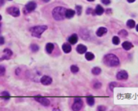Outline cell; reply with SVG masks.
Listing matches in <instances>:
<instances>
[{
	"instance_id": "6da1fadb",
	"label": "cell",
	"mask_w": 138,
	"mask_h": 111,
	"mask_svg": "<svg viewBox=\"0 0 138 111\" xmlns=\"http://www.w3.org/2000/svg\"><path fill=\"white\" fill-rule=\"evenodd\" d=\"M104 63L108 67H118L120 65V59L116 55L108 54L104 57Z\"/></svg>"
},
{
	"instance_id": "7a4b0ae2",
	"label": "cell",
	"mask_w": 138,
	"mask_h": 111,
	"mask_svg": "<svg viewBox=\"0 0 138 111\" xmlns=\"http://www.w3.org/2000/svg\"><path fill=\"white\" fill-rule=\"evenodd\" d=\"M65 12H66V9L63 7H57L53 10L52 15L54 19L55 20H63L65 18Z\"/></svg>"
},
{
	"instance_id": "3957f363",
	"label": "cell",
	"mask_w": 138,
	"mask_h": 111,
	"mask_svg": "<svg viewBox=\"0 0 138 111\" xmlns=\"http://www.w3.org/2000/svg\"><path fill=\"white\" fill-rule=\"evenodd\" d=\"M46 25H41V26H35L30 29V32L32 33V36L36 37H40L44 32L47 29Z\"/></svg>"
},
{
	"instance_id": "277c9868",
	"label": "cell",
	"mask_w": 138,
	"mask_h": 111,
	"mask_svg": "<svg viewBox=\"0 0 138 111\" xmlns=\"http://www.w3.org/2000/svg\"><path fill=\"white\" fill-rule=\"evenodd\" d=\"M83 107V101L80 97L74 98V102L72 104V110L73 111H80Z\"/></svg>"
},
{
	"instance_id": "5b68a950",
	"label": "cell",
	"mask_w": 138,
	"mask_h": 111,
	"mask_svg": "<svg viewBox=\"0 0 138 111\" xmlns=\"http://www.w3.org/2000/svg\"><path fill=\"white\" fill-rule=\"evenodd\" d=\"M35 101H37V102H39L40 104H41L44 106H49L50 105V101L48 98L46 97H42V96H35L34 97Z\"/></svg>"
},
{
	"instance_id": "8992f818",
	"label": "cell",
	"mask_w": 138,
	"mask_h": 111,
	"mask_svg": "<svg viewBox=\"0 0 138 111\" xmlns=\"http://www.w3.org/2000/svg\"><path fill=\"white\" fill-rule=\"evenodd\" d=\"M8 12L12 16H15V17H17L20 15V10L17 8V7H9L8 9Z\"/></svg>"
},
{
	"instance_id": "52a82bcc",
	"label": "cell",
	"mask_w": 138,
	"mask_h": 111,
	"mask_svg": "<svg viewBox=\"0 0 138 111\" xmlns=\"http://www.w3.org/2000/svg\"><path fill=\"white\" fill-rule=\"evenodd\" d=\"M37 7V3L35 2H29L26 4L25 6V11H27V12H31L33 11Z\"/></svg>"
},
{
	"instance_id": "ba28073f",
	"label": "cell",
	"mask_w": 138,
	"mask_h": 111,
	"mask_svg": "<svg viewBox=\"0 0 138 111\" xmlns=\"http://www.w3.org/2000/svg\"><path fill=\"white\" fill-rule=\"evenodd\" d=\"M128 77V72L125 71H120L117 73L116 75V78L120 80H127Z\"/></svg>"
},
{
	"instance_id": "9c48e42d",
	"label": "cell",
	"mask_w": 138,
	"mask_h": 111,
	"mask_svg": "<svg viewBox=\"0 0 138 111\" xmlns=\"http://www.w3.org/2000/svg\"><path fill=\"white\" fill-rule=\"evenodd\" d=\"M41 83L43 85H49L52 83V79L48 75H43L40 80Z\"/></svg>"
},
{
	"instance_id": "30bf717a",
	"label": "cell",
	"mask_w": 138,
	"mask_h": 111,
	"mask_svg": "<svg viewBox=\"0 0 138 111\" xmlns=\"http://www.w3.org/2000/svg\"><path fill=\"white\" fill-rule=\"evenodd\" d=\"M12 55V51L9 49H5L3 50V56L2 58V60L3 59H9Z\"/></svg>"
},
{
	"instance_id": "8fae6325",
	"label": "cell",
	"mask_w": 138,
	"mask_h": 111,
	"mask_svg": "<svg viewBox=\"0 0 138 111\" xmlns=\"http://www.w3.org/2000/svg\"><path fill=\"white\" fill-rule=\"evenodd\" d=\"M86 50H87V47H86L85 45H82V44H80V45H77L76 47V51L79 53V54H85L86 52Z\"/></svg>"
},
{
	"instance_id": "7c38bea8",
	"label": "cell",
	"mask_w": 138,
	"mask_h": 111,
	"mask_svg": "<svg viewBox=\"0 0 138 111\" xmlns=\"http://www.w3.org/2000/svg\"><path fill=\"white\" fill-rule=\"evenodd\" d=\"M107 33V29H106V28H104V27H101V28H99L97 30V32H96V34H97V37H102L103 35H105Z\"/></svg>"
},
{
	"instance_id": "4fadbf2b",
	"label": "cell",
	"mask_w": 138,
	"mask_h": 111,
	"mask_svg": "<svg viewBox=\"0 0 138 111\" xmlns=\"http://www.w3.org/2000/svg\"><path fill=\"white\" fill-rule=\"evenodd\" d=\"M77 41H78V36H77L76 34H72L68 38V42L71 44V45L76 44L77 42Z\"/></svg>"
},
{
	"instance_id": "5bb4252c",
	"label": "cell",
	"mask_w": 138,
	"mask_h": 111,
	"mask_svg": "<svg viewBox=\"0 0 138 111\" xmlns=\"http://www.w3.org/2000/svg\"><path fill=\"white\" fill-rule=\"evenodd\" d=\"M62 49L63 50H64V53H66V54H67V53H70L72 50V46L70 44L68 43H64V45H63L62 46Z\"/></svg>"
},
{
	"instance_id": "9a60e30c",
	"label": "cell",
	"mask_w": 138,
	"mask_h": 111,
	"mask_svg": "<svg viewBox=\"0 0 138 111\" xmlns=\"http://www.w3.org/2000/svg\"><path fill=\"white\" fill-rule=\"evenodd\" d=\"M75 15V11L72 10V9H67L66 10V12H65V17L68 18V19H71Z\"/></svg>"
},
{
	"instance_id": "2e32d148",
	"label": "cell",
	"mask_w": 138,
	"mask_h": 111,
	"mask_svg": "<svg viewBox=\"0 0 138 111\" xmlns=\"http://www.w3.org/2000/svg\"><path fill=\"white\" fill-rule=\"evenodd\" d=\"M122 46H123V48L124 50H131L132 48V44L131 43V42H129V41H124V42H123V44H122Z\"/></svg>"
},
{
	"instance_id": "e0dca14e",
	"label": "cell",
	"mask_w": 138,
	"mask_h": 111,
	"mask_svg": "<svg viewBox=\"0 0 138 111\" xmlns=\"http://www.w3.org/2000/svg\"><path fill=\"white\" fill-rule=\"evenodd\" d=\"M94 12L96 15H101L102 13L104 12V9L103 7H102V6H100V5H97V7H96V8H95V11H94Z\"/></svg>"
},
{
	"instance_id": "ac0fdd59",
	"label": "cell",
	"mask_w": 138,
	"mask_h": 111,
	"mask_svg": "<svg viewBox=\"0 0 138 111\" xmlns=\"http://www.w3.org/2000/svg\"><path fill=\"white\" fill-rule=\"evenodd\" d=\"M54 48H55V45L52 43H47L46 45V51L48 53V54H51V52L53 51Z\"/></svg>"
},
{
	"instance_id": "d6986e66",
	"label": "cell",
	"mask_w": 138,
	"mask_h": 111,
	"mask_svg": "<svg viewBox=\"0 0 138 111\" xmlns=\"http://www.w3.org/2000/svg\"><path fill=\"white\" fill-rule=\"evenodd\" d=\"M86 101H87V104H88V105H90V106H93V105H94V103H95L94 98H93L92 96H88V97L86 98Z\"/></svg>"
},
{
	"instance_id": "ffe728a7",
	"label": "cell",
	"mask_w": 138,
	"mask_h": 111,
	"mask_svg": "<svg viewBox=\"0 0 138 111\" xmlns=\"http://www.w3.org/2000/svg\"><path fill=\"white\" fill-rule=\"evenodd\" d=\"M94 54H93V53L91 52H87L85 54V59L88 60V61H91V60H93L94 59Z\"/></svg>"
},
{
	"instance_id": "44dd1931",
	"label": "cell",
	"mask_w": 138,
	"mask_h": 111,
	"mask_svg": "<svg viewBox=\"0 0 138 111\" xmlns=\"http://www.w3.org/2000/svg\"><path fill=\"white\" fill-rule=\"evenodd\" d=\"M101 72H102L101 68L97 67H93L92 69V73L93 74V75H98Z\"/></svg>"
},
{
	"instance_id": "7402d4cb",
	"label": "cell",
	"mask_w": 138,
	"mask_h": 111,
	"mask_svg": "<svg viewBox=\"0 0 138 111\" xmlns=\"http://www.w3.org/2000/svg\"><path fill=\"white\" fill-rule=\"evenodd\" d=\"M127 26L129 27L130 29H132L136 26V23L133 20H128V22H127Z\"/></svg>"
},
{
	"instance_id": "603a6c76",
	"label": "cell",
	"mask_w": 138,
	"mask_h": 111,
	"mask_svg": "<svg viewBox=\"0 0 138 111\" xmlns=\"http://www.w3.org/2000/svg\"><path fill=\"white\" fill-rule=\"evenodd\" d=\"M0 96H3L5 100H8V99L10 98V94H9L7 91H4L3 92H1V93H0Z\"/></svg>"
},
{
	"instance_id": "cb8c5ba5",
	"label": "cell",
	"mask_w": 138,
	"mask_h": 111,
	"mask_svg": "<svg viewBox=\"0 0 138 111\" xmlns=\"http://www.w3.org/2000/svg\"><path fill=\"white\" fill-rule=\"evenodd\" d=\"M70 70H71V71L73 74H76L79 71V67L76 65H72L71 66V67H70Z\"/></svg>"
},
{
	"instance_id": "d4e9b609",
	"label": "cell",
	"mask_w": 138,
	"mask_h": 111,
	"mask_svg": "<svg viewBox=\"0 0 138 111\" xmlns=\"http://www.w3.org/2000/svg\"><path fill=\"white\" fill-rule=\"evenodd\" d=\"M30 48H31V50L32 52H37L39 50V46L37 44H32L30 46Z\"/></svg>"
},
{
	"instance_id": "484cf974",
	"label": "cell",
	"mask_w": 138,
	"mask_h": 111,
	"mask_svg": "<svg viewBox=\"0 0 138 111\" xmlns=\"http://www.w3.org/2000/svg\"><path fill=\"white\" fill-rule=\"evenodd\" d=\"M112 42H113L114 45H119L120 42V38L118 37H116V36H114L113 38H112Z\"/></svg>"
},
{
	"instance_id": "4316f807",
	"label": "cell",
	"mask_w": 138,
	"mask_h": 111,
	"mask_svg": "<svg viewBox=\"0 0 138 111\" xmlns=\"http://www.w3.org/2000/svg\"><path fill=\"white\" fill-rule=\"evenodd\" d=\"M6 72V68L4 67L3 66L0 65V76H3L4 75V74Z\"/></svg>"
},
{
	"instance_id": "83f0119b",
	"label": "cell",
	"mask_w": 138,
	"mask_h": 111,
	"mask_svg": "<svg viewBox=\"0 0 138 111\" xmlns=\"http://www.w3.org/2000/svg\"><path fill=\"white\" fill-rule=\"evenodd\" d=\"M119 34L121 35V37H126L128 36V33L125 31V30H121V31H120Z\"/></svg>"
},
{
	"instance_id": "f1b7e54d",
	"label": "cell",
	"mask_w": 138,
	"mask_h": 111,
	"mask_svg": "<svg viewBox=\"0 0 138 111\" xmlns=\"http://www.w3.org/2000/svg\"><path fill=\"white\" fill-rule=\"evenodd\" d=\"M76 12L79 15H81V12H82V7H81V6H76Z\"/></svg>"
},
{
	"instance_id": "f546056e",
	"label": "cell",
	"mask_w": 138,
	"mask_h": 111,
	"mask_svg": "<svg viewBox=\"0 0 138 111\" xmlns=\"http://www.w3.org/2000/svg\"><path fill=\"white\" fill-rule=\"evenodd\" d=\"M101 87H102V84L99 82H97L93 84V88H94V89H100Z\"/></svg>"
},
{
	"instance_id": "4dcf8cb0",
	"label": "cell",
	"mask_w": 138,
	"mask_h": 111,
	"mask_svg": "<svg viewBox=\"0 0 138 111\" xmlns=\"http://www.w3.org/2000/svg\"><path fill=\"white\" fill-rule=\"evenodd\" d=\"M106 108L103 105H99L97 107V111H106Z\"/></svg>"
},
{
	"instance_id": "1f68e13d",
	"label": "cell",
	"mask_w": 138,
	"mask_h": 111,
	"mask_svg": "<svg viewBox=\"0 0 138 111\" xmlns=\"http://www.w3.org/2000/svg\"><path fill=\"white\" fill-rule=\"evenodd\" d=\"M117 85V83H114V82H113V83H111V84H110V89H111V90H113V88H114V86L115 87Z\"/></svg>"
},
{
	"instance_id": "d6a6232c",
	"label": "cell",
	"mask_w": 138,
	"mask_h": 111,
	"mask_svg": "<svg viewBox=\"0 0 138 111\" xmlns=\"http://www.w3.org/2000/svg\"><path fill=\"white\" fill-rule=\"evenodd\" d=\"M102 3L105 4V5H108V4H110V3H111V1L110 0H101Z\"/></svg>"
},
{
	"instance_id": "836d02e7",
	"label": "cell",
	"mask_w": 138,
	"mask_h": 111,
	"mask_svg": "<svg viewBox=\"0 0 138 111\" xmlns=\"http://www.w3.org/2000/svg\"><path fill=\"white\" fill-rule=\"evenodd\" d=\"M5 41H4V37H1L0 36V45H3Z\"/></svg>"
},
{
	"instance_id": "e575fe53",
	"label": "cell",
	"mask_w": 138,
	"mask_h": 111,
	"mask_svg": "<svg viewBox=\"0 0 138 111\" xmlns=\"http://www.w3.org/2000/svg\"><path fill=\"white\" fill-rule=\"evenodd\" d=\"M90 12H93V10L91 8H89L87 10V14H89Z\"/></svg>"
},
{
	"instance_id": "d590c367",
	"label": "cell",
	"mask_w": 138,
	"mask_h": 111,
	"mask_svg": "<svg viewBox=\"0 0 138 111\" xmlns=\"http://www.w3.org/2000/svg\"><path fill=\"white\" fill-rule=\"evenodd\" d=\"M53 111H61V110H59V109L55 108V109H54V110H53Z\"/></svg>"
},
{
	"instance_id": "8d00e7d4",
	"label": "cell",
	"mask_w": 138,
	"mask_h": 111,
	"mask_svg": "<svg viewBox=\"0 0 138 111\" xmlns=\"http://www.w3.org/2000/svg\"><path fill=\"white\" fill-rule=\"evenodd\" d=\"M136 0H128V3H133V2H135Z\"/></svg>"
},
{
	"instance_id": "74e56055",
	"label": "cell",
	"mask_w": 138,
	"mask_h": 111,
	"mask_svg": "<svg viewBox=\"0 0 138 111\" xmlns=\"http://www.w3.org/2000/svg\"><path fill=\"white\" fill-rule=\"evenodd\" d=\"M43 2H45V3H47V2H49L50 0H42Z\"/></svg>"
},
{
	"instance_id": "f35d334b",
	"label": "cell",
	"mask_w": 138,
	"mask_h": 111,
	"mask_svg": "<svg viewBox=\"0 0 138 111\" xmlns=\"http://www.w3.org/2000/svg\"><path fill=\"white\" fill-rule=\"evenodd\" d=\"M136 29H137V31L138 32V24L137 25V27H136Z\"/></svg>"
},
{
	"instance_id": "ab89813d",
	"label": "cell",
	"mask_w": 138,
	"mask_h": 111,
	"mask_svg": "<svg viewBox=\"0 0 138 111\" xmlns=\"http://www.w3.org/2000/svg\"><path fill=\"white\" fill-rule=\"evenodd\" d=\"M87 1H89V2H93L94 0H87Z\"/></svg>"
},
{
	"instance_id": "60d3db41",
	"label": "cell",
	"mask_w": 138,
	"mask_h": 111,
	"mask_svg": "<svg viewBox=\"0 0 138 111\" xmlns=\"http://www.w3.org/2000/svg\"><path fill=\"white\" fill-rule=\"evenodd\" d=\"M2 20V16H1V15H0V20Z\"/></svg>"
},
{
	"instance_id": "b9f144b4",
	"label": "cell",
	"mask_w": 138,
	"mask_h": 111,
	"mask_svg": "<svg viewBox=\"0 0 138 111\" xmlns=\"http://www.w3.org/2000/svg\"><path fill=\"white\" fill-rule=\"evenodd\" d=\"M0 29H1V24H0Z\"/></svg>"
}]
</instances>
